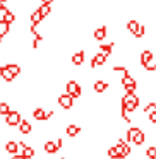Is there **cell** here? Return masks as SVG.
Wrapping results in <instances>:
<instances>
[{"label": "cell", "instance_id": "52a82bcc", "mask_svg": "<svg viewBox=\"0 0 156 159\" xmlns=\"http://www.w3.org/2000/svg\"><path fill=\"white\" fill-rule=\"evenodd\" d=\"M106 63V57L101 55V53H96V55L91 58V69H96V67H101Z\"/></svg>", "mask_w": 156, "mask_h": 159}, {"label": "cell", "instance_id": "3957f363", "mask_svg": "<svg viewBox=\"0 0 156 159\" xmlns=\"http://www.w3.org/2000/svg\"><path fill=\"white\" fill-rule=\"evenodd\" d=\"M115 151H117L118 157L124 159V157H127V156L132 152V147H130V144H127L125 140L118 139V140H117V145H115Z\"/></svg>", "mask_w": 156, "mask_h": 159}, {"label": "cell", "instance_id": "f546056e", "mask_svg": "<svg viewBox=\"0 0 156 159\" xmlns=\"http://www.w3.org/2000/svg\"><path fill=\"white\" fill-rule=\"evenodd\" d=\"M146 34V28H144V24H139V29H137V33H135V38H142V36Z\"/></svg>", "mask_w": 156, "mask_h": 159}, {"label": "cell", "instance_id": "d6a6232c", "mask_svg": "<svg viewBox=\"0 0 156 159\" xmlns=\"http://www.w3.org/2000/svg\"><path fill=\"white\" fill-rule=\"evenodd\" d=\"M148 116H149V121L154 125V123H156V113H151V115H148Z\"/></svg>", "mask_w": 156, "mask_h": 159}, {"label": "cell", "instance_id": "e575fe53", "mask_svg": "<svg viewBox=\"0 0 156 159\" xmlns=\"http://www.w3.org/2000/svg\"><path fill=\"white\" fill-rule=\"evenodd\" d=\"M41 2H43V4H50V5H52L53 0H41Z\"/></svg>", "mask_w": 156, "mask_h": 159}, {"label": "cell", "instance_id": "603a6c76", "mask_svg": "<svg viewBox=\"0 0 156 159\" xmlns=\"http://www.w3.org/2000/svg\"><path fill=\"white\" fill-rule=\"evenodd\" d=\"M41 19H43V17H41V14L38 12V9L31 12V24H33V26H38L40 22H41Z\"/></svg>", "mask_w": 156, "mask_h": 159}, {"label": "cell", "instance_id": "f35d334b", "mask_svg": "<svg viewBox=\"0 0 156 159\" xmlns=\"http://www.w3.org/2000/svg\"><path fill=\"white\" fill-rule=\"evenodd\" d=\"M0 69H2V67H0Z\"/></svg>", "mask_w": 156, "mask_h": 159}, {"label": "cell", "instance_id": "f1b7e54d", "mask_svg": "<svg viewBox=\"0 0 156 159\" xmlns=\"http://www.w3.org/2000/svg\"><path fill=\"white\" fill-rule=\"evenodd\" d=\"M144 69L148 70V72H154V70H156V58H151V60H149V62L144 65Z\"/></svg>", "mask_w": 156, "mask_h": 159}, {"label": "cell", "instance_id": "ba28073f", "mask_svg": "<svg viewBox=\"0 0 156 159\" xmlns=\"http://www.w3.org/2000/svg\"><path fill=\"white\" fill-rule=\"evenodd\" d=\"M137 134H139V127H134V125H132V127H129L127 132H125V142H127V144H132Z\"/></svg>", "mask_w": 156, "mask_h": 159}, {"label": "cell", "instance_id": "30bf717a", "mask_svg": "<svg viewBox=\"0 0 156 159\" xmlns=\"http://www.w3.org/2000/svg\"><path fill=\"white\" fill-rule=\"evenodd\" d=\"M65 134H67V137H70V139H74V137H77V135L81 134V127L79 125H67V128H65Z\"/></svg>", "mask_w": 156, "mask_h": 159}, {"label": "cell", "instance_id": "277c9868", "mask_svg": "<svg viewBox=\"0 0 156 159\" xmlns=\"http://www.w3.org/2000/svg\"><path fill=\"white\" fill-rule=\"evenodd\" d=\"M122 86H124L125 91H127V94H134V91L137 89V82H135V79L130 75V74H127V75L122 77Z\"/></svg>", "mask_w": 156, "mask_h": 159}, {"label": "cell", "instance_id": "ffe728a7", "mask_svg": "<svg viewBox=\"0 0 156 159\" xmlns=\"http://www.w3.org/2000/svg\"><path fill=\"white\" fill-rule=\"evenodd\" d=\"M22 156H24L26 159H33L36 156V151H35V147H29V145H26L24 149H22Z\"/></svg>", "mask_w": 156, "mask_h": 159}, {"label": "cell", "instance_id": "cb8c5ba5", "mask_svg": "<svg viewBox=\"0 0 156 159\" xmlns=\"http://www.w3.org/2000/svg\"><path fill=\"white\" fill-rule=\"evenodd\" d=\"M144 140H146V134L142 130H139V134L135 135V139H134V142L132 144H135V145H142L144 144Z\"/></svg>", "mask_w": 156, "mask_h": 159}, {"label": "cell", "instance_id": "9a60e30c", "mask_svg": "<svg viewBox=\"0 0 156 159\" xmlns=\"http://www.w3.org/2000/svg\"><path fill=\"white\" fill-rule=\"evenodd\" d=\"M17 128H19V132H21V134H24V135L31 134V130H33L31 123H29V121H26V120H22L21 123L17 125Z\"/></svg>", "mask_w": 156, "mask_h": 159}, {"label": "cell", "instance_id": "5b68a950", "mask_svg": "<svg viewBox=\"0 0 156 159\" xmlns=\"http://www.w3.org/2000/svg\"><path fill=\"white\" fill-rule=\"evenodd\" d=\"M4 118H5V125H7V127H17V125L22 121L21 113H19V111H14V110H12L7 116H4Z\"/></svg>", "mask_w": 156, "mask_h": 159}, {"label": "cell", "instance_id": "484cf974", "mask_svg": "<svg viewBox=\"0 0 156 159\" xmlns=\"http://www.w3.org/2000/svg\"><path fill=\"white\" fill-rule=\"evenodd\" d=\"M127 29H129V33L135 34V33H137V29H139V22L137 21H129L127 22Z\"/></svg>", "mask_w": 156, "mask_h": 159}, {"label": "cell", "instance_id": "2e32d148", "mask_svg": "<svg viewBox=\"0 0 156 159\" xmlns=\"http://www.w3.org/2000/svg\"><path fill=\"white\" fill-rule=\"evenodd\" d=\"M72 63H74V65H77V67L84 63V52H83V50H79V52H76L72 55Z\"/></svg>", "mask_w": 156, "mask_h": 159}, {"label": "cell", "instance_id": "6da1fadb", "mask_svg": "<svg viewBox=\"0 0 156 159\" xmlns=\"http://www.w3.org/2000/svg\"><path fill=\"white\" fill-rule=\"evenodd\" d=\"M139 106V98L135 94H125L122 98V111L124 113H132Z\"/></svg>", "mask_w": 156, "mask_h": 159}, {"label": "cell", "instance_id": "7c38bea8", "mask_svg": "<svg viewBox=\"0 0 156 159\" xmlns=\"http://www.w3.org/2000/svg\"><path fill=\"white\" fill-rule=\"evenodd\" d=\"M0 75H2V79H4L5 82H12V80H14V74H12L5 65L2 67V69H0Z\"/></svg>", "mask_w": 156, "mask_h": 159}, {"label": "cell", "instance_id": "74e56055", "mask_svg": "<svg viewBox=\"0 0 156 159\" xmlns=\"http://www.w3.org/2000/svg\"><path fill=\"white\" fill-rule=\"evenodd\" d=\"M153 159H156V156H154V157H153Z\"/></svg>", "mask_w": 156, "mask_h": 159}, {"label": "cell", "instance_id": "8fae6325", "mask_svg": "<svg viewBox=\"0 0 156 159\" xmlns=\"http://www.w3.org/2000/svg\"><path fill=\"white\" fill-rule=\"evenodd\" d=\"M4 149L9 152V154H12V156H16L17 154V151H19V144L16 140H9V142H5V145H4Z\"/></svg>", "mask_w": 156, "mask_h": 159}, {"label": "cell", "instance_id": "e0dca14e", "mask_svg": "<svg viewBox=\"0 0 156 159\" xmlns=\"http://www.w3.org/2000/svg\"><path fill=\"white\" fill-rule=\"evenodd\" d=\"M151 58H153V52H151V50H142V52H141V65L142 67H144Z\"/></svg>", "mask_w": 156, "mask_h": 159}, {"label": "cell", "instance_id": "44dd1931", "mask_svg": "<svg viewBox=\"0 0 156 159\" xmlns=\"http://www.w3.org/2000/svg\"><path fill=\"white\" fill-rule=\"evenodd\" d=\"M38 12L41 14V17H46V16H50V12H52V5L50 4H41V7H38Z\"/></svg>", "mask_w": 156, "mask_h": 159}, {"label": "cell", "instance_id": "7402d4cb", "mask_svg": "<svg viewBox=\"0 0 156 159\" xmlns=\"http://www.w3.org/2000/svg\"><path fill=\"white\" fill-rule=\"evenodd\" d=\"M11 111L12 110H11V104H9V103H5V101L0 103V116H7Z\"/></svg>", "mask_w": 156, "mask_h": 159}, {"label": "cell", "instance_id": "5bb4252c", "mask_svg": "<svg viewBox=\"0 0 156 159\" xmlns=\"http://www.w3.org/2000/svg\"><path fill=\"white\" fill-rule=\"evenodd\" d=\"M93 89H94V93L101 94V93H105V91L108 89V82H105V80H96L94 86H93Z\"/></svg>", "mask_w": 156, "mask_h": 159}, {"label": "cell", "instance_id": "8992f818", "mask_svg": "<svg viewBox=\"0 0 156 159\" xmlns=\"http://www.w3.org/2000/svg\"><path fill=\"white\" fill-rule=\"evenodd\" d=\"M59 104L64 108V110H70L74 106V99L69 96V94H60L59 96Z\"/></svg>", "mask_w": 156, "mask_h": 159}, {"label": "cell", "instance_id": "d590c367", "mask_svg": "<svg viewBox=\"0 0 156 159\" xmlns=\"http://www.w3.org/2000/svg\"><path fill=\"white\" fill-rule=\"evenodd\" d=\"M0 2H2V4H4V2H7V0H0Z\"/></svg>", "mask_w": 156, "mask_h": 159}, {"label": "cell", "instance_id": "4fadbf2b", "mask_svg": "<svg viewBox=\"0 0 156 159\" xmlns=\"http://www.w3.org/2000/svg\"><path fill=\"white\" fill-rule=\"evenodd\" d=\"M108 31H106V26H101V28H98L96 31H94V39L96 41H103L105 38H106Z\"/></svg>", "mask_w": 156, "mask_h": 159}, {"label": "cell", "instance_id": "8d00e7d4", "mask_svg": "<svg viewBox=\"0 0 156 159\" xmlns=\"http://www.w3.org/2000/svg\"><path fill=\"white\" fill-rule=\"evenodd\" d=\"M2 38H4V36H0V43H2Z\"/></svg>", "mask_w": 156, "mask_h": 159}, {"label": "cell", "instance_id": "836d02e7", "mask_svg": "<svg viewBox=\"0 0 156 159\" xmlns=\"http://www.w3.org/2000/svg\"><path fill=\"white\" fill-rule=\"evenodd\" d=\"M11 159H26L22 154H16V156H11Z\"/></svg>", "mask_w": 156, "mask_h": 159}, {"label": "cell", "instance_id": "9c48e42d", "mask_svg": "<svg viewBox=\"0 0 156 159\" xmlns=\"http://www.w3.org/2000/svg\"><path fill=\"white\" fill-rule=\"evenodd\" d=\"M43 149H45V152H46V154H50V156H52V154H55L57 151H60L55 140H46L45 144H43Z\"/></svg>", "mask_w": 156, "mask_h": 159}, {"label": "cell", "instance_id": "d6986e66", "mask_svg": "<svg viewBox=\"0 0 156 159\" xmlns=\"http://www.w3.org/2000/svg\"><path fill=\"white\" fill-rule=\"evenodd\" d=\"M111 50H113V43H106V45H100V53L101 55H105L108 58V55L111 53Z\"/></svg>", "mask_w": 156, "mask_h": 159}, {"label": "cell", "instance_id": "7a4b0ae2", "mask_svg": "<svg viewBox=\"0 0 156 159\" xmlns=\"http://www.w3.org/2000/svg\"><path fill=\"white\" fill-rule=\"evenodd\" d=\"M65 94H69L72 99H77V98H81V94H83V89H81V84L77 82V80H69V82L65 84Z\"/></svg>", "mask_w": 156, "mask_h": 159}, {"label": "cell", "instance_id": "ac0fdd59", "mask_svg": "<svg viewBox=\"0 0 156 159\" xmlns=\"http://www.w3.org/2000/svg\"><path fill=\"white\" fill-rule=\"evenodd\" d=\"M2 21L7 22V24H12V22L16 21V14L12 11H9V9H5L4 11V17H2Z\"/></svg>", "mask_w": 156, "mask_h": 159}, {"label": "cell", "instance_id": "d4e9b609", "mask_svg": "<svg viewBox=\"0 0 156 159\" xmlns=\"http://www.w3.org/2000/svg\"><path fill=\"white\" fill-rule=\"evenodd\" d=\"M9 31H11V24H7V22H4L0 19V36L9 34Z\"/></svg>", "mask_w": 156, "mask_h": 159}, {"label": "cell", "instance_id": "4dcf8cb0", "mask_svg": "<svg viewBox=\"0 0 156 159\" xmlns=\"http://www.w3.org/2000/svg\"><path fill=\"white\" fill-rule=\"evenodd\" d=\"M108 157H110V159H120V157H118V154H117V151H115V147L108 149Z\"/></svg>", "mask_w": 156, "mask_h": 159}, {"label": "cell", "instance_id": "4316f807", "mask_svg": "<svg viewBox=\"0 0 156 159\" xmlns=\"http://www.w3.org/2000/svg\"><path fill=\"white\" fill-rule=\"evenodd\" d=\"M5 67H7V69L11 70L12 74H14V77H16V75H19V74H21V67H19L17 63H7V65H5Z\"/></svg>", "mask_w": 156, "mask_h": 159}, {"label": "cell", "instance_id": "1f68e13d", "mask_svg": "<svg viewBox=\"0 0 156 159\" xmlns=\"http://www.w3.org/2000/svg\"><path fill=\"white\" fill-rule=\"evenodd\" d=\"M146 156L153 159L156 156V147H148V149H146Z\"/></svg>", "mask_w": 156, "mask_h": 159}, {"label": "cell", "instance_id": "83f0119b", "mask_svg": "<svg viewBox=\"0 0 156 159\" xmlns=\"http://www.w3.org/2000/svg\"><path fill=\"white\" fill-rule=\"evenodd\" d=\"M144 113H146V115L156 113V103H153V101H151V103L146 104V106H144Z\"/></svg>", "mask_w": 156, "mask_h": 159}]
</instances>
